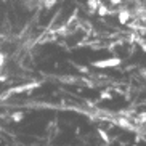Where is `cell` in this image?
Instances as JSON below:
<instances>
[{
  "instance_id": "obj_1",
  "label": "cell",
  "mask_w": 146,
  "mask_h": 146,
  "mask_svg": "<svg viewBox=\"0 0 146 146\" xmlns=\"http://www.w3.org/2000/svg\"><path fill=\"white\" fill-rule=\"evenodd\" d=\"M0 66H2V56H0Z\"/></svg>"
}]
</instances>
